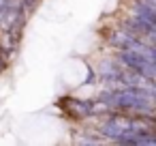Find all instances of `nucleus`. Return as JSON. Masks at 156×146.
<instances>
[]
</instances>
